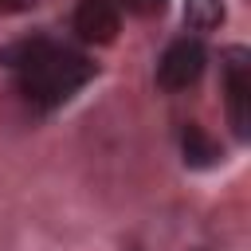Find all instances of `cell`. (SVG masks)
<instances>
[{
  "label": "cell",
  "instance_id": "cell-6",
  "mask_svg": "<svg viewBox=\"0 0 251 251\" xmlns=\"http://www.w3.org/2000/svg\"><path fill=\"white\" fill-rule=\"evenodd\" d=\"M212 157H216V145L204 137L200 126H188V129H184V161H192V165H208Z\"/></svg>",
  "mask_w": 251,
  "mask_h": 251
},
{
  "label": "cell",
  "instance_id": "cell-7",
  "mask_svg": "<svg viewBox=\"0 0 251 251\" xmlns=\"http://www.w3.org/2000/svg\"><path fill=\"white\" fill-rule=\"evenodd\" d=\"M122 16L129 12V16H157V12H165V0H110Z\"/></svg>",
  "mask_w": 251,
  "mask_h": 251
},
{
  "label": "cell",
  "instance_id": "cell-4",
  "mask_svg": "<svg viewBox=\"0 0 251 251\" xmlns=\"http://www.w3.org/2000/svg\"><path fill=\"white\" fill-rule=\"evenodd\" d=\"M122 27V12L110 0H78L75 8V31L86 43H114Z\"/></svg>",
  "mask_w": 251,
  "mask_h": 251
},
{
  "label": "cell",
  "instance_id": "cell-5",
  "mask_svg": "<svg viewBox=\"0 0 251 251\" xmlns=\"http://www.w3.org/2000/svg\"><path fill=\"white\" fill-rule=\"evenodd\" d=\"M184 20H188V27L208 31V27H216L224 20V4L220 0H188L184 4Z\"/></svg>",
  "mask_w": 251,
  "mask_h": 251
},
{
  "label": "cell",
  "instance_id": "cell-8",
  "mask_svg": "<svg viewBox=\"0 0 251 251\" xmlns=\"http://www.w3.org/2000/svg\"><path fill=\"white\" fill-rule=\"evenodd\" d=\"M35 0H0V16H12V12H27Z\"/></svg>",
  "mask_w": 251,
  "mask_h": 251
},
{
  "label": "cell",
  "instance_id": "cell-1",
  "mask_svg": "<svg viewBox=\"0 0 251 251\" xmlns=\"http://www.w3.org/2000/svg\"><path fill=\"white\" fill-rule=\"evenodd\" d=\"M0 63L12 71L20 94L31 106H43V110H55V106L71 102L94 78V71H98L78 47L59 43V39H47V35L20 39V43L4 47L0 51Z\"/></svg>",
  "mask_w": 251,
  "mask_h": 251
},
{
  "label": "cell",
  "instance_id": "cell-2",
  "mask_svg": "<svg viewBox=\"0 0 251 251\" xmlns=\"http://www.w3.org/2000/svg\"><path fill=\"white\" fill-rule=\"evenodd\" d=\"M220 82H224V106L235 137H247V118H251V55L247 47H227L220 63Z\"/></svg>",
  "mask_w": 251,
  "mask_h": 251
},
{
  "label": "cell",
  "instance_id": "cell-3",
  "mask_svg": "<svg viewBox=\"0 0 251 251\" xmlns=\"http://www.w3.org/2000/svg\"><path fill=\"white\" fill-rule=\"evenodd\" d=\"M204 67H208L204 43L196 35H180V39H173L161 51V59H157V82L165 90H188V86L200 82Z\"/></svg>",
  "mask_w": 251,
  "mask_h": 251
}]
</instances>
